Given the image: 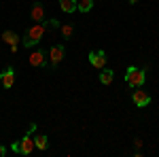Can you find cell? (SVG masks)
<instances>
[{
    "label": "cell",
    "mask_w": 159,
    "mask_h": 157,
    "mask_svg": "<svg viewBox=\"0 0 159 157\" xmlns=\"http://www.w3.org/2000/svg\"><path fill=\"white\" fill-rule=\"evenodd\" d=\"M144 79H147V70H140V68H136V66H129L127 72H125V81H127V85H129L132 89L142 87Z\"/></svg>",
    "instance_id": "cell-2"
},
{
    "label": "cell",
    "mask_w": 159,
    "mask_h": 157,
    "mask_svg": "<svg viewBox=\"0 0 159 157\" xmlns=\"http://www.w3.org/2000/svg\"><path fill=\"white\" fill-rule=\"evenodd\" d=\"M30 17H32V21H34V24L45 21V7H43V2H34V4H32Z\"/></svg>",
    "instance_id": "cell-9"
},
{
    "label": "cell",
    "mask_w": 159,
    "mask_h": 157,
    "mask_svg": "<svg viewBox=\"0 0 159 157\" xmlns=\"http://www.w3.org/2000/svg\"><path fill=\"white\" fill-rule=\"evenodd\" d=\"M89 64H91L93 68L102 70V68L106 66V53H104L102 49H98V51H91V53H89Z\"/></svg>",
    "instance_id": "cell-6"
},
{
    "label": "cell",
    "mask_w": 159,
    "mask_h": 157,
    "mask_svg": "<svg viewBox=\"0 0 159 157\" xmlns=\"http://www.w3.org/2000/svg\"><path fill=\"white\" fill-rule=\"evenodd\" d=\"M30 66H36V68H45L47 64H49V55H47V51H43V49H36V51H32L30 53Z\"/></svg>",
    "instance_id": "cell-3"
},
{
    "label": "cell",
    "mask_w": 159,
    "mask_h": 157,
    "mask_svg": "<svg viewBox=\"0 0 159 157\" xmlns=\"http://www.w3.org/2000/svg\"><path fill=\"white\" fill-rule=\"evenodd\" d=\"M64 53H66V49H64V45H53V47L49 49V62H51V66H57L61 60H64Z\"/></svg>",
    "instance_id": "cell-8"
},
{
    "label": "cell",
    "mask_w": 159,
    "mask_h": 157,
    "mask_svg": "<svg viewBox=\"0 0 159 157\" xmlns=\"http://www.w3.org/2000/svg\"><path fill=\"white\" fill-rule=\"evenodd\" d=\"M127 2H132V4H136V2H138V0H127Z\"/></svg>",
    "instance_id": "cell-20"
},
{
    "label": "cell",
    "mask_w": 159,
    "mask_h": 157,
    "mask_svg": "<svg viewBox=\"0 0 159 157\" xmlns=\"http://www.w3.org/2000/svg\"><path fill=\"white\" fill-rule=\"evenodd\" d=\"M134 146H138V149H140V146H142V140H140V138H136V140H134Z\"/></svg>",
    "instance_id": "cell-18"
},
{
    "label": "cell",
    "mask_w": 159,
    "mask_h": 157,
    "mask_svg": "<svg viewBox=\"0 0 159 157\" xmlns=\"http://www.w3.org/2000/svg\"><path fill=\"white\" fill-rule=\"evenodd\" d=\"M60 9L64 13H74L76 11V0H60Z\"/></svg>",
    "instance_id": "cell-13"
},
{
    "label": "cell",
    "mask_w": 159,
    "mask_h": 157,
    "mask_svg": "<svg viewBox=\"0 0 159 157\" xmlns=\"http://www.w3.org/2000/svg\"><path fill=\"white\" fill-rule=\"evenodd\" d=\"M91 9H93V0H76V11L89 13Z\"/></svg>",
    "instance_id": "cell-14"
},
{
    "label": "cell",
    "mask_w": 159,
    "mask_h": 157,
    "mask_svg": "<svg viewBox=\"0 0 159 157\" xmlns=\"http://www.w3.org/2000/svg\"><path fill=\"white\" fill-rule=\"evenodd\" d=\"M34 145H36L38 151H47L49 149V138L45 134H38V136H34Z\"/></svg>",
    "instance_id": "cell-11"
},
{
    "label": "cell",
    "mask_w": 159,
    "mask_h": 157,
    "mask_svg": "<svg viewBox=\"0 0 159 157\" xmlns=\"http://www.w3.org/2000/svg\"><path fill=\"white\" fill-rule=\"evenodd\" d=\"M43 25H45V28H49V30H55V28H60V21H57V19H45V21H43Z\"/></svg>",
    "instance_id": "cell-16"
},
{
    "label": "cell",
    "mask_w": 159,
    "mask_h": 157,
    "mask_svg": "<svg viewBox=\"0 0 159 157\" xmlns=\"http://www.w3.org/2000/svg\"><path fill=\"white\" fill-rule=\"evenodd\" d=\"M4 153H7V149H4V146H2V145H0V157H2V155H4Z\"/></svg>",
    "instance_id": "cell-19"
},
{
    "label": "cell",
    "mask_w": 159,
    "mask_h": 157,
    "mask_svg": "<svg viewBox=\"0 0 159 157\" xmlns=\"http://www.w3.org/2000/svg\"><path fill=\"white\" fill-rule=\"evenodd\" d=\"M2 40L11 47V45H17V40H19V38H17V34H15L13 30H4V32H2Z\"/></svg>",
    "instance_id": "cell-12"
},
{
    "label": "cell",
    "mask_w": 159,
    "mask_h": 157,
    "mask_svg": "<svg viewBox=\"0 0 159 157\" xmlns=\"http://www.w3.org/2000/svg\"><path fill=\"white\" fill-rule=\"evenodd\" d=\"M45 25L43 24H34L32 28H28L25 30V34H24V38H21V43H24V47H28V49H32L34 45H38L40 43V38H43V34H45Z\"/></svg>",
    "instance_id": "cell-1"
},
{
    "label": "cell",
    "mask_w": 159,
    "mask_h": 157,
    "mask_svg": "<svg viewBox=\"0 0 159 157\" xmlns=\"http://www.w3.org/2000/svg\"><path fill=\"white\" fill-rule=\"evenodd\" d=\"M11 151H13V153H19V142H13V145H11Z\"/></svg>",
    "instance_id": "cell-17"
},
{
    "label": "cell",
    "mask_w": 159,
    "mask_h": 157,
    "mask_svg": "<svg viewBox=\"0 0 159 157\" xmlns=\"http://www.w3.org/2000/svg\"><path fill=\"white\" fill-rule=\"evenodd\" d=\"M115 81V72L110 70V68H102L100 70V83L102 85H110Z\"/></svg>",
    "instance_id": "cell-10"
},
{
    "label": "cell",
    "mask_w": 159,
    "mask_h": 157,
    "mask_svg": "<svg viewBox=\"0 0 159 157\" xmlns=\"http://www.w3.org/2000/svg\"><path fill=\"white\" fill-rule=\"evenodd\" d=\"M60 30H61V34H64V38H70V36L74 34V28H72L70 24H61Z\"/></svg>",
    "instance_id": "cell-15"
},
{
    "label": "cell",
    "mask_w": 159,
    "mask_h": 157,
    "mask_svg": "<svg viewBox=\"0 0 159 157\" xmlns=\"http://www.w3.org/2000/svg\"><path fill=\"white\" fill-rule=\"evenodd\" d=\"M0 85L7 87V89H11L13 85H15V68H13V66L4 68V70L0 72Z\"/></svg>",
    "instance_id": "cell-7"
},
{
    "label": "cell",
    "mask_w": 159,
    "mask_h": 157,
    "mask_svg": "<svg viewBox=\"0 0 159 157\" xmlns=\"http://www.w3.org/2000/svg\"><path fill=\"white\" fill-rule=\"evenodd\" d=\"M132 102H134L136 106L144 109V106H148V104H151V96H148L147 91H142L140 87H136L134 94H132Z\"/></svg>",
    "instance_id": "cell-5"
},
{
    "label": "cell",
    "mask_w": 159,
    "mask_h": 157,
    "mask_svg": "<svg viewBox=\"0 0 159 157\" xmlns=\"http://www.w3.org/2000/svg\"><path fill=\"white\" fill-rule=\"evenodd\" d=\"M34 149H36L34 138H32V134L28 132L24 138L19 140V153H21V155H32V153H34Z\"/></svg>",
    "instance_id": "cell-4"
}]
</instances>
